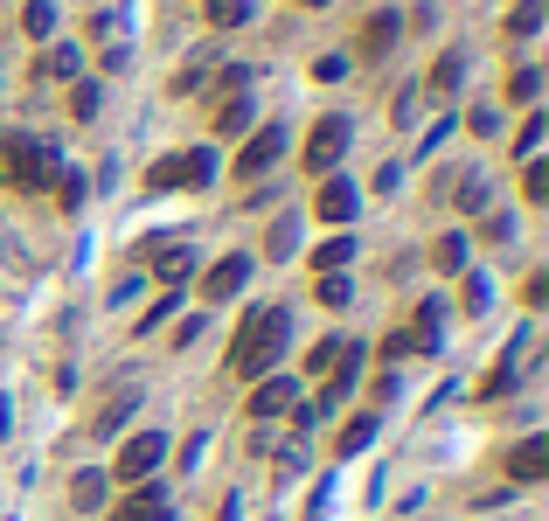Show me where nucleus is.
I'll return each mask as SVG.
<instances>
[{
    "label": "nucleus",
    "instance_id": "32",
    "mask_svg": "<svg viewBox=\"0 0 549 521\" xmlns=\"http://www.w3.org/2000/svg\"><path fill=\"white\" fill-rule=\"evenodd\" d=\"M334 355H341V341H320V348L306 355V369H313V376H327V369H334Z\"/></svg>",
    "mask_w": 549,
    "mask_h": 521
},
{
    "label": "nucleus",
    "instance_id": "7",
    "mask_svg": "<svg viewBox=\"0 0 549 521\" xmlns=\"http://www.w3.org/2000/svg\"><path fill=\"white\" fill-rule=\"evenodd\" d=\"M313 216H320V223H348V216H355V188H348L341 174H320V195H313Z\"/></svg>",
    "mask_w": 549,
    "mask_h": 521
},
{
    "label": "nucleus",
    "instance_id": "25",
    "mask_svg": "<svg viewBox=\"0 0 549 521\" xmlns=\"http://www.w3.org/2000/svg\"><path fill=\"white\" fill-rule=\"evenodd\" d=\"M522 195H529V202H549V167H543V160H529V167H522Z\"/></svg>",
    "mask_w": 549,
    "mask_h": 521
},
{
    "label": "nucleus",
    "instance_id": "31",
    "mask_svg": "<svg viewBox=\"0 0 549 521\" xmlns=\"http://www.w3.org/2000/svg\"><path fill=\"white\" fill-rule=\"evenodd\" d=\"M56 202L77 209V202H84V181H77V174H56Z\"/></svg>",
    "mask_w": 549,
    "mask_h": 521
},
{
    "label": "nucleus",
    "instance_id": "36",
    "mask_svg": "<svg viewBox=\"0 0 549 521\" xmlns=\"http://www.w3.org/2000/svg\"><path fill=\"white\" fill-rule=\"evenodd\" d=\"M167 313H174V292H160V306H153V313H146V320H139V334H153V327H160V320H167Z\"/></svg>",
    "mask_w": 549,
    "mask_h": 521
},
{
    "label": "nucleus",
    "instance_id": "29",
    "mask_svg": "<svg viewBox=\"0 0 549 521\" xmlns=\"http://www.w3.org/2000/svg\"><path fill=\"white\" fill-rule=\"evenodd\" d=\"M369 438H376V417H355V424H348V431H341V452H362V445H369Z\"/></svg>",
    "mask_w": 549,
    "mask_h": 521
},
{
    "label": "nucleus",
    "instance_id": "2",
    "mask_svg": "<svg viewBox=\"0 0 549 521\" xmlns=\"http://www.w3.org/2000/svg\"><path fill=\"white\" fill-rule=\"evenodd\" d=\"M49 174H56V153H49L42 139L0 132V181H7V188H49Z\"/></svg>",
    "mask_w": 549,
    "mask_h": 521
},
{
    "label": "nucleus",
    "instance_id": "16",
    "mask_svg": "<svg viewBox=\"0 0 549 521\" xmlns=\"http://www.w3.org/2000/svg\"><path fill=\"white\" fill-rule=\"evenodd\" d=\"M258 14V0H209V28H244Z\"/></svg>",
    "mask_w": 549,
    "mask_h": 521
},
{
    "label": "nucleus",
    "instance_id": "17",
    "mask_svg": "<svg viewBox=\"0 0 549 521\" xmlns=\"http://www.w3.org/2000/svg\"><path fill=\"white\" fill-rule=\"evenodd\" d=\"M133 403H139V390H119L112 403H105V410H98V424H91V431H98V438H105V431H119V424L133 417Z\"/></svg>",
    "mask_w": 549,
    "mask_h": 521
},
{
    "label": "nucleus",
    "instance_id": "26",
    "mask_svg": "<svg viewBox=\"0 0 549 521\" xmlns=\"http://www.w3.org/2000/svg\"><path fill=\"white\" fill-rule=\"evenodd\" d=\"M21 28H28V35H49V28H56L49 0H28V7H21Z\"/></svg>",
    "mask_w": 549,
    "mask_h": 521
},
{
    "label": "nucleus",
    "instance_id": "5",
    "mask_svg": "<svg viewBox=\"0 0 549 521\" xmlns=\"http://www.w3.org/2000/svg\"><path fill=\"white\" fill-rule=\"evenodd\" d=\"M341 153H348V119H320L313 139H306V167H313V174H334Z\"/></svg>",
    "mask_w": 549,
    "mask_h": 521
},
{
    "label": "nucleus",
    "instance_id": "22",
    "mask_svg": "<svg viewBox=\"0 0 549 521\" xmlns=\"http://www.w3.org/2000/svg\"><path fill=\"white\" fill-rule=\"evenodd\" d=\"M42 77H77V49H70V42H56V49L42 56Z\"/></svg>",
    "mask_w": 549,
    "mask_h": 521
},
{
    "label": "nucleus",
    "instance_id": "20",
    "mask_svg": "<svg viewBox=\"0 0 549 521\" xmlns=\"http://www.w3.org/2000/svg\"><path fill=\"white\" fill-rule=\"evenodd\" d=\"M251 126V98H223V112H216V132H244Z\"/></svg>",
    "mask_w": 549,
    "mask_h": 521
},
{
    "label": "nucleus",
    "instance_id": "19",
    "mask_svg": "<svg viewBox=\"0 0 549 521\" xmlns=\"http://www.w3.org/2000/svg\"><path fill=\"white\" fill-rule=\"evenodd\" d=\"M536 28H543V0H522V7L508 14V35L522 42V35H536Z\"/></svg>",
    "mask_w": 549,
    "mask_h": 521
},
{
    "label": "nucleus",
    "instance_id": "30",
    "mask_svg": "<svg viewBox=\"0 0 549 521\" xmlns=\"http://www.w3.org/2000/svg\"><path fill=\"white\" fill-rule=\"evenodd\" d=\"M70 112H77V119H98V84H77V91H70Z\"/></svg>",
    "mask_w": 549,
    "mask_h": 521
},
{
    "label": "nucleus",
    "instance_id": "18",
    "mask_svg": "<svg viewBox=\"0 0 549 521\" xmlns=\"http://www.w3.org/2000/svg\"><path fill=\"white\" fill-rule=\"evenodd\" d=\"M348 258H355V244H348V237H334V244H320V251H313V271H348Z\"/></svg>",
    "mask_w": 549,
    "mask_h": 521
},
{
    "label": "nucleus",
    "instance_id": "8",
    "mask_svg": "<svg viewBox=\"0 0 549 521\" xmlns=\"http://www.w3.org/2000/svg\"><path fill=\"white\" fill-rule=\"evenodd\" d=\"M244 278H251V258H223L202 271V299H237L244 292Z\"/></svg>",
    "mask_w": 549,
    "mask_h": 521
},
{
    "label": "nucleus",
    "instance_id": "12",
    "mask_svg": "<svg viewBox=\"0 0 549 521\" xmlns=\"http://www.w3.org/2000/svg\"><path fill=\"white\" fill-rule=\"evenodd\" d=\"M112 521H174V515H167V494H160V487H139L133 501H119Z\"/></svg>",
    "mask_w": 549,
    "mask_h": 521
},
{
    "label": "nucleus",
    "instance_id": "15",
    "mask_svg": "<svg viewBox=\"0 0 549 521\" xmlns=\"http://www.w3.org/2000/svg\"><path fill=\"white\" fill-rule=\"evenodd\" d=\"M313 299H320V306H348V299H355L348 271H320V278H313Z\"/></svg>",
    "mask_w": 549,
    "mask_h": 521
},
{
    "label": "nucleus",
    "instance_id": "1",
    "mask_svg": "<svg viewBox=\"0 0 549 521\" xmlns=\"http://www.w3.org/2000/svg\"><path fill=\"white\" fill-rule=\"evenodd\" d=\"M285 334H292V320H285L278 306H258V313H244V327H237V341H230V376L258 383V376L278 362Z\"/></svg>",
    "mask_w": 549,
    "mask_h": 521
},
{
    "label": "nucleus",
    "instance_id": "27",
    "mask_svg": "<svg viewBox=\"0 0 549 521\" xmlns=\"http://www.w3.org/2000/svg\"><path fill=\"white\" fill-rule=\"evenodd\" d=\"M536 91H543L536 70H515V77H508V98H515V105H536Z\"/></svg>",
    "mask_w": 549,
    "mask_h": 521
},
{
    "label": "nucleus",
    "instance_id": "28",
    "mask_svg": "<svg viewBox=\"0 0 549 521\" xmlns=\"http://www.w3.org/2000/svg\"><path fill=\"white\" fill-rule=\"evenodd\" d=\"M459 209H473V216L487 209V181L480 174H459Z\"/></svg>",
    "mask_w": 549,
    "mask_h": 521
},
{
    "label": "nucleus",
    "instance_id": "11",
    "mask_svg": "<svg viewBox=\"0 0 549 521\" xmlns=\"http://www.w3.org/2000/svg\"><path fill=\"white\" fill-rule=\"evenodd\" d=\"M278 410H292V383H285V376H258V390H251V417H278Z\"/></svg>",
    "mask_w": 549,
    "mask_h": 521
},
{
    "label": "nucleus",
    "instance_id": "24",
    "mask_svg": "<svg viewBox=\"0 0 549 521\" xmlns=\"http://www.w3.org/2000/svg\"><path fill=\"white\" fill-rule=\"evenodd\" d=\"M70 501H77V508H98V501H105V473H77Z\"/></svg>",
    "mask_w": 549,
    "mask_h": 521
},
{
    "label": "nucleus",
    "instance_id": "34",
    "mask_svg": "<svg viewBox=\"0 0 549 521\" xmlns=\"http://www.w3.org/2000/svg\"><path fill=\"white\" fill-rule=\"evenodd\" d=\"M313 77H320V84H334V77H348V56H320V63H313Z\"/></svg>",
    "mask_w": 549,
    "mask_h": 521
},
{
    "label": "nucleus",
    "instance_id": "6",
    "mask_svg": "<svg viewBox=\"0 0 549 521\" xmlns=\"http://www.w3.org/2000/svg\"><path fill=\"white\" fill-rule=\"evenodd\" d=\"M278 153H285V126H258V132H251V146L237 153V174H244V181H258Z\"/></svg>",
    "mask_w": 549,
    "mask_h": 521
},
{
    "label": "nucleus",
    "instance_id": "10",
    "mask_svg": "<svg viewBox=\"0 0 549 521\" xmlns=\"http://www.w3.org/2000/svg\"><path fill=\"white\" fill-rule=\"evenodd\" d=\"M355 376H362V348H355V341H341V355H334V369H327V396H320V403H341V396L355 390Z\"/></svg>",
    "mask_w": 549,
    "mask_h": 521
},
{
    "label": "nucleus",
    "instance_id": "37",
    "mask_svg": "<svg viewBox=\"0 0 549 521\" xmlns=\"http://www.w3.org/2000/svg\"><path fill=\"white\" fill-rule=\"evenodd\" d=\"M299 7H327V0H299Z\"/></svg>",
    "mask_w": 549,
    "mask_h": 521
},
{
    "label": "nucleus",
    "instance_id": "4",
    "mask_svg": "<svg viewBox=\"0 0 549 521\" xmlns=\"http://www.w3.org/2000/svg\"><path fill=\"white\" fill-rule=\"evenodd\" d=\"M160 459H167V438L160 431H139V438H126V452H119V480H153L160 473Z\"/></svg>",
    "mask_w": 549,
    "mask_h": 521
},
{
    "label": "nucleus",
    "instance_id": "35",
    "mask_svg": "<svg viewBox=\"0 0 549 521\" xmlns=\"http://www.w3.org/2000/svg\"><path fill=\"white\" fill-rule=\"evenodd\" d=\"M383 355H390V362H397V355H417V334H411V327H404V334H390V341H383Z\"/></svg>",
    "mask_w": 549,
    "mask_h": 521
},
{
    "label": "nucleus",
    "instance_id": "14",
    "mask_svg": "<svg viewBox=\"0 0 549 521\" xmlns=\"http://www.w3.org/2000/svg\"><path fill=\"white\" fill-rule=\"evenodd\" d=\"M153 271H160V285H181L195 271V251L188 244H167V251H153Z\"/></svg>",
    "mask_w": 549,
    "mask_h": 521
},
{
    "label": "nucleus",
    "instance_id": "23",
    "mask_svg": "<svg viewBox=\"0 0 549 521\" xmlns=\"http://www.w3.org/2000/svg\"><path fill=\"white\" fill-rule=\"evenodd\" d=\"M459 77H466V56H438L431 63V91H452Z\"/></svg>",
    "mask_w": 549,
    "mask_h": 521
},
{
    "label": "nucleus",
    "instance_id": "33",
    "mask_svg": "<svg viewBox=\"0 0 549 521\" xmlns=\"http://www.w3.org/2000/svg\"><path fill=\"white\" fill-rule=\"evenodd\" d=\"M536 146H543V119H529V126L515 132V153H529V160H536Z\"/></svg>",
    "mask_w": 549,
    "mask_h": 521
},
{
    "label": "nucleus",
    "instance_id": "21",
    "mask_svg": "<svg viewBox=\"0 0 549 521\" xmlns=\"http://www.w3.org/2000/svg\"><path fill=\"white\" fill-rule=\"evenodd\" d=\"M431 264H438V271H466V237H438Z\"/></svg>",
    "mask_w": 549,
    "mask_h": 521
},
{
    "label": "nucleus",
    "instance_id": "3",
    "mask_svg": "<svg viewBox=\"0 0 549 521\" xmlns=\"http://www.w3.org/2000/svg\"><path fill=\"white\" fill-rule=\"evenodd\" d=\"M209 174H216V153L195 146V153H167V160H153V167H146V188H153V195H167V188H202Z\"/></svg>",
    "mask_w": 549,
    "mask_h": 521
},
{
    "label": "nucleus",
    "instance_id": "13",
    "mask_svg": "<svg viewBox=\"0 0 549 521\" xmlns=\"http://www.w3.org/2000/svg\"><path fill=\"white\" fill-rule=\"evenodd\" d=\"M397 28H404V21H397L390 7H383V14H369V21H362V56H383V49L397 42Z\"/></svg>",
    "mask_w": 549,
    "mask_h": 521
},
{
    "label": "nucleus",
    "instance_id": "9",
    "mask_svg": "<svg viewBox=\"0 0 549 521\" xmlns=\"http://www.w3.org/2000/svg\"><path fill=\"white\" fill-rule=\"evenodd\" d=\"M543 473H549V438H522V445L508 452V480L529 487V480H543Z\"/></svg>",
    "mask_w": 549,
    "mask_h": 521
}]
</instances>
